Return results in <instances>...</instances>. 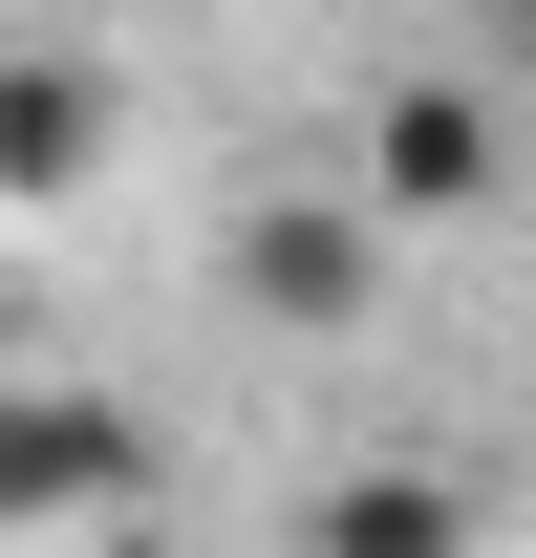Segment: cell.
Wrapping results in <instances>:
<instances>
[{"label":"cell","mask_w":536,"mask_h":558,"mask_svg":"<svg viewBox=\"0 0 536 558\" xmlns=\"http://www.w3.org/2000/svg\"><path fill=\"white\" fill-rule=\"evenodd\" d=\"M150 515V409L108 365H0V537H130Z\"/></svg>","instance_id":"obj_2"},{"label":"cell","mask_w":536,"mask_h":558,"mask_svg":"<svg viewBox=\"0 0 536 558\" xmlns=\"http://www.w3.org/2000/svg\"><path fill=\"white\" fill-rule=\"evenodd\" d=\"M451 22H472V44H494L515 86H536V0H451Z\"/></svg>","instance_id":"obj_6"},{"label":"cell","mask_w":536,"mask_h":558,"mask_svg":"<svg viewBox=\"0 0 536 558\" xmlns=\"http://www.w3.org/2000/svg\"><path fill=\"white\" fill-rule=\"evenodd\" d=\"M301 558H494V515H472V473H429V451H365V473L301 494Z\"/></svg>","instance_id":"obj_5"},{"label":"cell","mask_w":536,"mask_h":558,"mask_svg":"<svg viewBox=\"0 0 536 558\" xmlns=\"http://www.w3.org/2000/svg\"><path fill=\"white\" fill-rule=\"evenodd\" d=\"M108 150H130V86H108V44H0V215H65Z\"/></svg>","instance_id":"obj_4"},{"label":"cell","mask_w":536,"mask_h":558,"mask_svg":"<svg viewBox=\"0 0 536 558\" xmlns=\"http://www.w3.org/2000/svg\"><path fill=\"white\" fill-rule=\"evenodd\" d=\"M387 215L343 194V172H258V194L215 215V301L258 323V344H365V301H387Z\"/></svg>","instance_id":"obj_1"},{"label":"cell","mask_w":536,"mask_h":558,"mask_svg":"<svg viewBox=\"0 0 536 558\" xmlns=\"http://www.w3.org/2000/svg\"><path fill=\"white\" fill-rule=\"evenodd\" d=\"M343 194L387 215V236H472V215L515 194V130H494V86H472V65H407L387 108H365V150H343Z\"/></svg>","instance_id":"obj_3"}]
</instances>
